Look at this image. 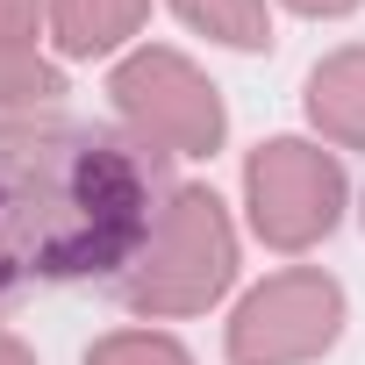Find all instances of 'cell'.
<instances>
[{
  "instance_id": "obj_1",
  "label": "cell",
  "mask_w": 365,
  "mask_h": 365,
  "mask_svg": "<svg viewBox=\"0 0 365 365\" xmlns=\"http://www.w3.org/2000/svg\"><path fill=\"white\" fill-rule=\"evenodd\" d=\"M165 194V158L136 150L122 129L58 108L0 122V301L86 279L115 287Z\"/></svg>"
},
{
  "instance_id": "obj_2",
  "label": "cell",
  "mask_w": 365,
  "mask_h": 365,
  "mask_svg": "<svg viewBox=\"0 0 365 365\" xmlns=\"http://www.w3.org/2000/svg\"><path fill=\"white\" fill-rule=\"evenodd\" d=\"M237 265H244V237H237L230 201L201 179H187V187L165 194L136 265L108 294L143 322H187V315H208L237 287Z\"/></svg>"
},
{
  "instance_id": "obj_3",
  "label": "cell",
  "mask_w": 365,
  "mask_h": 365,
  "mask_svg": "<svg viewBox=\"0 0 365 365\" xmlns=\"http://www.w3.org/2000/svg\"><path fill=\"white\" fill-rule=\"evenodd\" d=\"M108 108L122 136L150 158H215L230 143L222 86L179 51V43H136L108 65Z\"/></svg>"
},
{
  "instance_id": "obj_4",
  "label": "cell",
  "mask_w": 365,
  "mask_h": 365,
  "mask_svg": "<svg viewBox=\"0 0 365 365\" xmlns=\"http://www.w3.org/2000/svg\"><path fill=\"white\" fill-rule=\"evenodd\" d=\"M351 208V179L344 158L315 136H265L244 158V222L265 251L301 258L344 230Z\"/></svg>"
},
{
  "instance_id": "obj_5",
  "label": "cell",
  "mask_w": 365,
  "mask_h": 365,
  "mask_svg": "<svg viewBox=\"0 0 365 365\" xmlns=\"http://www.w3.org/2000/svg\"><path fill=\"white\" fill-rule=\"evenodd\" d=\"M344 322H351V294L336 272L279 265L237 294L222 322V358L230 365H315L322 351H336Z\"/></svg>"
},
{
  "instance_id": "obj_6",
  "label": "cell",
  "mask_w": 365,
  "mask_h": 365,
  "mask_svg": "<svg viewBox=\"0 0 365 365\" xmlns=\"http://www.w3.org/2000/svg\"><path fill=\"white\" fill-rule=\"evenodd\" d=\"M301 115H308L315 143H329L336 158L344 150H365V43H336L329 58L308 65Z\"/></svg>"
},
{
  "instance_id": "obj_7",
  "label": "cell",
  "mask_w": 365,
  "mask_h": 365,
  "mask_svg": "<svg viewBox=\"0 0 365 365\" xmlns=\"http://www.w3.org/2000/svg\"><path fill=\"white\" fill-rule=\"evenodd\" d=\"M150 0H51L43 8V36L65 65H93V58H129L143 43Z\"/></svg>"
},
{
  "instance_id": "obj_8",
  "label": "cell",
  "mask_w": 365,
  "mask_h": 365,
  "mask_svg": "<svg viewBox=\"0 0 365 365\" xmlns=\"http://www.w3.org/2000/svg\"><path fill=\"white\" fill-rule=\"evenodd\" d=\"M65 101V58H51L36 36H0V122L51 115Z\"/></svg>"
},
{
  "instance_id": "obj_9",
  "label": "cell",
  "mask_w": 365,
  "mask_h": 365,
  "mask_svg": "<svg viewBox=\"0 0 365 365\" xmlns=\"http://www.w3.org/2000/svg\"><path fill=\"white\" fill-rule=\"evenodd\" d=\"M165 8L222 51H272V0H165Z\"/></svg>"
},
{
  "instance_id": "obj_10",
  "label": "cell",
  "mask_w": 365,
  "mask_h": 365,
  "mask_svg": "<svg viewBox=\"0 0 365 365\" xmlns=\"http://www.w3.org/2000/svg\"><path fill=\"white\" fill-rule=\"evenodd\" d=\"M79 365H194V351H187V336H172L158 322H129V329L93 336Z\"/></svg>"
},
{
  "instance_id": "obj_11",
  "label": "cell",
  "mask_w": 365,
  "mask_h": 365,
  "mask_svg": "<svg viewBox=\"0 0 365 365\" xmlns=\"http://www.w3.org/2000/svg\"><path fill=\"white\" fill-rule=\"evenodd\" d=\"M51 0H0V36H36Z\"/></svg>"
},
{
  "instance_id": "obj_12",
  "label": "cell",
  "mask_w": 365,
  "mask_h": 365,
  "mask_svg": "<svg viewBox=\"0 0 365 365\" xmlns=\"http://www.w3.org/2000/svg\"><path fill=\"white\" fill-rule=\"evenodd\" d=\"M279 8H294V15H308V22H344V15L365 8V0H279Z\"/></svg>"
},
{
  "instance_id": "obj_13",
  "label": "cell",
  "mask_w": 365,
  "mask_h": 365,
  "mask_svg": "<svg viewBox=\"0 0 365 365\" xmlns=\"http://www.w3.org/2000/svg\"><path fill=\"white\" fill-rule=\"evenodd\" d=\"M0 365H36V351H29V344L8 329V322H0Z\"/></svg>"
},
{
  "instance_id": "obj_14",
  "label": "cell",
  "mask_w": 365,
  "mask_h": 365,
  "mask_svg": "<svg viewBox=\"0 0 365 365\" xmlns=\"http://www.w3.org/2000/svg\"><path fill=\"white\" fill-rule=\"evenodd\" d=\"M358 222H365V194H358Z\"/></svg>"
}]
</instances>
